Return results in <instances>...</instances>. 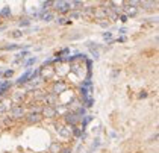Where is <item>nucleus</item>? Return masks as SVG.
I'll use <instances>...</instances> for the list:
<instances>
[{"label": "nucleus", "instance_id": "obj_3", "mask_svg": "<svg viewBox=\"0 0 159 153\" xmlns=\"http://www.w3.org/2000/svg\"><path fill=\"white\" fill-rule=\"evenodd\" d=\"M65 91H67V83L59 81V82H56L55 85H53L52 94H55V96H61V94H64Z\"/></svg>", "mask_w": 159, "mask_h": 153}, {"label": "nucleus", "instance_id": "obj_22", "mask_svg": "<svg viewBox=\"0 0 159 153\" xmlns=\"http://www.w3.org/2000/svg\"><path fill=\"white\" fill-rule=\"evenodd\" d=\"M83 102L85 105H87V108H91L92 103H94V100H92V97H87V99H83Z\"/></svg>", "mask_w": 159, "mask_h": 153}, {"label": "nucleus", "instance_id": "obj_9", "mask_svg": "<svg viewBox=\"0 0 159 153\" xmlns=\"http://www.w3.org/2000/svg\"><path fill=\"white\" fill-rule=\"evenodd\" d=\"M32 73H34L32 70H28L23 76H20V77L17 79V85H24V83H28V82H29V79L32 77Z\"/></svg>", "mask_w": 159, "mask_h": 153}, {"label": "nucleus", "instance_id": "obj_30", "mask_svg": "<svg viewBox=\"0 0 159 153\" xmlns=\"http://www.w3.org/2000/svg\"><path fill=\"white\" fill-rule=\"evenodd\" d=\"M3 74H5L6 77H11L12 74H14V70H6V71L3 73Z\"/></svg>", "mask_w": 159, "mask_h": 153}, {"label": "nucleus", "instance_id": "obj_12", "mask_svg": "<svg viewBox=\"0 0 159 153\" xmlns=\"http://www.w3.org/2000/svg\"><path fill=\"white\" fill-rule=\"evenodd\" d=\"M11 108V100H2L0 102V114H5Z\"/></svg>", "mask_w": 159, "mask_h": 153}, {"label": "nucleus", "instance_id": "obj_2", "mask_svg": "<svg viewBox=\"0 0 159 153\" xmlns=\"http://www.w3.org/2000/svg\"><path fill=\"white\" fill-rule=\"evenodd\" d=\"M52 6H55V9L61 14H65V12L71 11L70 9V2H52Z\"/></svg>", "mask_w": 159, "mask_h": 153}, {"label": "nucleus", "instance_id": "obj_19", "mask_svg": "<svg viewBox=\"0 0 159 153\" xmlns=\"http://www.w3.org/2000/svg\"><path fill=\"white\" fill-rule=\"evenodd\" d=\"M9 15H11V9L8 8V6H5V8L0 11V17L5 18V17H9Z\"/></svg>", "mask_w": 159, "mask_h": 153}, {"label": "nucleus", "instance_id": "obj_35", "mask_svg": "<svg viewBox=\"0 0 159 153\" xmlns=\"http://www.w3.org/2000/svg\"><path fill=\"white\" fill-rule=\"evenodd\" d=\"M117 41H120V43H124V41H126V38H124V37H121V38H118Z\"/></svg>", "mask_w": 159, "mask_h": 153}, {"label": "nucleus", "instance_id": "obj_13", "mask_svg": "<svg viewBox=\"0 0 159 153\" xmlns=\"http://www.w3.org/2000/svg\"><path fill=\"white\" fill-rule=\"evenodd\" d=\"M49 153H61V144L59 143H52L49 147Z\"/></svg>", "mask_w": 159, "mask_h": 153}, {"label": "nucleus", "instance_id": "obj_6", "mask_svg": "<svg viewBox=\"0 0 159 153\" xmlns=\"http://www.w3.org/2000/svg\"><path fill=\"white\" fill-rule=\"evenodd\" d=\"M11 115H12V118L18 120V118L26 117V111H24L23 106H14V108L11 109Z\"/></svg>", "mask_w": 159, "mask_h": 153}, {"label": "nucleus", "instance_id": "obj_29", "mask_svg": "<svg viewBox=\"0 0 159 153\" xmlns=\"http://www.w3.org/2000/svg\"><path fill=\"white\" fill-rule=\"evenodd\" d=\"M127 18H129V17H126L124 14H121V15H118V20H120V21H123V23H126V21H127Z\"/></svg>", "mask_w": 159, "mask_h": 153}, {"label": "nucleus", "instance_id": "obj_23", "mask_svg": "<svg viewBox=\"0 0 159 153\" xmlns=\"http://www.w3.org/2000/svg\"><path fill=\"white\" fill-rule=\"evenodd\" d=\"M35 62H36V58H35V56H32V58H29L28 61H26L24 65H26V67H30V65H32V64H35Z\"/></svg>", "mask_w": 159, "mask_h": 153}, {"label": "nucleus", "instance_id": "obj_27", "mask_svg": "<svg viewBox=\"0 0 159 153\" xmlns=\"http://www.w3.org/2000/svg\"><path fill=\"white\" fill-rule=\"evenodd\" d=\"M29 24H30V20L29 18H24V20L20 21V26H23V28H26V26H29Z\"/></svg>", "mask_w": 159, "mask_h": 153}, {"label": "nucleus", "instance_id": "obj_24", "mask_svg": "<svg viewBox=\"0 0 159 153\" xmlns=\"http://www.w3.org/2000/svg\"><path fill=\"white\" fill-rule=\"evenodd\" d=\"M103 38L106 39V41L112 43V34H111V32H103Z\"/></svg>", "mask_w": 159, "mask_h": 153}, {"label": "nucleus", "instance_id": "obj_26", "mask_svg": "<svg viewBox=\"0 0 159 153\" xmlns=\"http://www.w3.org/2000/svg\"><path fill=\"white\" fill-rule=\"evenodd\" d=\"M56 23H58V24H68L70 21H67V18H64V17H59V18L56 20Z\"/></svg>", "mask_w": 159, "mask_h": 153}, {"label": "nucleus", "instance_id": "obj_21", "mask_svg": "<svg viewBox=\"0 0 159 153\" xmlns=\"http://www.w3.org/2000/svg\"><path fill=\"white\" fill-rule=\"evenodd\" d=\"M29 55V52L28 50H23V52H20L18 55H17V61H20V59H23V58H26Z\"/></svg>", "mask_w": 159, "mask_h": 153}, {"label": "nucleus", "instance_id": "obj_36", "mask_svg": "<svg viewBox=\"0 0 159 153\" xmlns=\"http://www.w3.org/2000/svg\"><path fill=\"white\" fill-rule=\"evenodd\" d=\"M62 153H71V150H68V149H65V150H64Z\"/></svg>", "mask_w": 159, "mask_h": 153}, {"label": "nucleus", "instance_id": "obj_31", "mask_svg": "<svg viewBox=\"0 0 159 153\" xmlns=\"http://www.w3.org/2000/svg\"><path fill=\"white\" fill-rule=\"evenodd\" d=\"M91 55L94 59H98V50H91Z\"/></svg>", "mask_w": 159, "mask_h": 153}, {"label": "nucleus", "instance_id": "obj_15", "mask_svg": "<svg viewBox=\"0 0 159 153\" xmlns=\"http://www.w3.org/2000/svg\"><path fill=\"white\" fill-rule=\"evenodd\" d=\"M9 86H11V82H9V81L0 82V91H2V92H6V91L9 90Z\"/></svg>", "mask_w": 159, "mask_h": 153}, {"label": "nucleus", "instance_id": "obj_8", "mask_svg": "<svg viewBox=\"0 0 159 153\" xmlns=\"http://www.w3.org/2000/svg\"><path fill=\"white\" fill-rule=\"evenodd\" d=\"M94 18L97 20H106V17H108V8H96L94 9V15H92Z\"/></svg>", "mask_w": 159, "mask_h": 153}, {"label": "nucleus", "instance_id": "obj_34", "mask_svg": "<svg viewBox=\"0 0 159 153\" xmlns=\"http://www.w3.org/2000/svg\"><path fill=\"white\" fill-rule=\"evenodd\" d=\"M140 97H141V99H145V97H147V92H145V91H142L141 94H140Z\"/></svg>", "mask_w": 159, "mask_h": 153}, {"label": "nucleus", "instance_id": "obj_14", "mask_svg": "<svg viewBox=\"0 0 159 153\" xmlns=\"http://www.w3.org/2000/svg\"><path fill=\"white\" fill-rule=\"evenodd\" d=\"M81 17H82V11H71L68 20H76V18H81Z\"/></svg>", "mask_w": 159, "mask_h": 153}, {"label": "nucleus", "instance_id": "obj_16", "mask_svg": "<svg viewBox=\"0 0 159 153\" xmlns=\"http://www.w3.org/2000/svg\"><path fill=\"white\" fill-rule=\"evenodd\" d=\"M24 96H26L24 92H15V94L12 96V100H14V102H21L24 99Z\"/></svg>", "mask_w": 159, "mask_h": 153}, {"label": "nucleus", "instance_id": "obj_11", "mask_svg": "<svg viewBox=\"0 0 159 153\" xmlns=\"http://www.w3.org/2000/svg\"><path fill=\"white\" fill-rule=\"evenodd\" d=\"M28 117V123H38V121H41L43 120V117H41V114H34V112H30L29 115H26Z\"/></svg>", "mask_w": 159, "mask_h": 153}, {"label": "nucleus", "instance_id": "obj_4", "mask_svg": "<svg viewBox=\"0 0 159 153\" xmlns=\"http://www.w3.org/2000/svg\"><path fill=\"white\" fill-rule=\"evenodd\" d=\"M64 120H65V123H68L70 126H76L79 121H81V117H79L77 114H74V112H67Z\"/></svg>", "mask_w": 159, "mask_h": 153}, {"label": "nucleus", "instance_id": "obj_5", "mask_svg": "<svg viewBox=\"0 0 159 153\" xmlns=\"http://www.w3.org/2000/svg\"><path fill=\"white\" fill-rule=\"evenodd\" d=\"M53 74H55V68L53 67H43V68H39V77L43 79H50L53 77Z\"/></svg>", "mask_w": 159, "mask_h": 153}, {"label": "nucleus", "instance_id": "obj_25", "mask_svg": "<svg viewBox=\"0 0 159 153\" xmlns=\"http://www.w3.org/2000/svg\"><path fill=\"white\" fill-rule=\"evenodd\" d=\"M91 120H92V117H91V115H85V118H83V123H82V129H83L85 126H87V124L91 121Z\"/></svg>", "mask_w": 159, "mask_h": 153}, {"label": "nucleus", "instance_id": "obj_18", "mask_svg": "<svg viewBox=\"0 0 159 153\" xmlns=\"http://www.w3.org/2000/svg\"><path fill=\"white\" fill-rule=\"evenodd\" d=\"M82 15H88V17H92V15H94V8H91V6H87V8L83 9Z\"/></svg>", "mask_w": 159, "mask_h": 153}, {"label": "nucleus", "instance_id": "obj_10", "mask_svg": "<svg viewBox=\"0 0 159 153\" xmlns=\"http://www.w3.org/2000/svg\"><path fill=\"white\" fill-rule=\"evenodd\" d=\"M123 11H124V15L126 17H134L138 14V9L134 8V6H129V5H124L123 6Z\"/></svg>", "mask_w": 159, "mask_h": 153}, {"label": "nucleus", "instance_id": "obj_28", "mask_svg": "<svg viewBox=\"0 0 159 153\" xmlns=\"http://www.w3.org/2000/svg\"><path fill=\"white\" fill-rule=\"evenodd\" d=\"M21 35H23L21 30H14V32H12V37H14V38H20Z\"/></svg>", "mask_w": 159, "mask_h": 153}, {"label": "nucleus", "instance_id": "obj_7", "mask_svg": "<svg viewBox=\"0 0 159 153\" xmlns=\"http://www.w3.org/2000/svg\"><path fill=\"white\" fill-rule=\"evenodd\" d=\"M41 117H47V118H53V117H56V109H55V106H47L45 105L43 111H41Z\"/></svg>", "mask_w": 159, "mask_h": 153}, {"label": "nucleus", "instance_id": "obj_32", "mask_svg": "<svg viewBox=\"0 0 159 153\" xmlns=\"http://www.w3.org/2000/svg\"><path fill=\"white\" fill-rule=\"evenodd\" d=\"M118 73H120L118 70H114V71H112V74H111V79H112V81H114V79L118 76Z\"/></svg>", "mask_w": 159, "mask_h": 153}, {"label": "nucleus", "instance_id": "obj_33", "mask_svg": "<svg viewBox=\"0 0 159 153\" xmlns=\"http://www.w3.org/2000/svg\"><path fill=\"white\" fill-rule=\"evenodd\" d=\"M98 24H100L102 28H108V26H109V23H108V21H98Z\"/></svg>", "mask_w": 159, "mask_h": 153}, {"label": "nucleus", "instance_id": "obj_1", "mask_svg": "<svg viewBox=\"0 0 159 153\" xmlns=\"http://www.w3.org/2000/svg\"><path fill=\"white\" fill-rule=\"evenodd\" d=\"M56 132L59 136H62L64 139H68L71 136V128L70 126H64V124H58L56 126Z\"/></svg>", "mask_w": 159, "mask_h": 153}, {"label": "nucleus", "instance_id": "obj_17", "mask_svg": "<svg viewBox=\"0 0 159 153\" xmlns=\"http://www.w3.org/2000/svg\"><path fill=\"white\" fill-rule=\"evenodd\" d=\"M21 45H18V44H6V45H3V50H18Z\"/></svg>", "mask_w": 159, "mask_h": 153}, {"label": "nucleus", "instance_id": "obj_20", "mask_svg": "<svg viewBox=\"0 0 159 153\" xmlns=\"http://www.w3.org/2000/svg\"><path fill=\"white\" fill-rule=\"evenodd\" d=\"M83 6V2H70V9H79Z\"/></svg>", "mask_w": 159, "mask_h": 153}]
</instances>
